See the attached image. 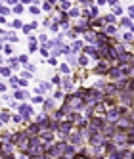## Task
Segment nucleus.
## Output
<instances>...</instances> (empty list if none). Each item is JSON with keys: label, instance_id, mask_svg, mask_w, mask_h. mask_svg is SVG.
<instances>
[{"label": "nucleus", "instance_id": "nucleus-1", "mask_svg": "<svg viewBox=\"0 0 134 159\" xmlns=\"http://www.w3.org/2000/svg\"><path fill=\"white\" fill-rule=\"evenodd\" d=\"M103 142H105V136H103L102 132H98V134H92V138H90V144H92V146H102Z\"/></svg>", "mask_w": 134, "mask_h": 159}, {"label": "nucleus", "instance_id": "nucleus-2", "mask_svg": "<svg viewBox=\"0 0 134 159\" xmlns=\"http://www.w3.org/2000/svg\"><path fill=\"white\" fill-rule=\"evenodd\" d=\"M71 128H73V123L69 121H61V125H59V131H61V134H63V138H65V134H69L71 132Z\"/></svg>", "mask_w": 134, "mask_h": 159}, {"label": "nucleus", "instance_id": "nucleus-3", "mask_svg": "<svg viewBox=\"0 0 134 159\" xmlns=\"http://www.w3.org/2000/svg\"><path fill=\"white\" fill-rule=\"evenodd\" d=\"M107 75H109V79H113V81H119L123 77V73H121V69H111V71H107Z\"/></svg>", "mask_w": 134, "mask_h": 159}, {"label": "nucleus", "instance_id": "nucleus-4", "mask_svg": "<svg viewBox=\"0 0 134 159\" xmlns=\"http://www.w3.org/2000/svg\"><path fill=\"white\" fill-rule=\"evenodd\" d=\"M94 71H96L98 75H103V73H107V65H105V63H98Z\"/></svg>", "mask_w": 134, "mask_h": 159}, {"label": "nucleus", "instance_id": "nucleus-5", "mask_svg": "<svg viewBox=\"0 0 134 159\" xmlns=\"http://www.w3.org/2000/svg\"><path fill=\"white\" fill-rule=\"evenodd\" d=\"M81 48H82V50H84V44H82L81 40H75V42H73V46H71V50H75V52H79V50H81Z\"/></svg>", "mask_w": 134, "mask_h": 159}, {"label": "nucleus", "instance_id": "nucleus-6", "mask_svg": "<svg viewBox=\"0 0 134 159\" xmlns=\"http://www.w3.org/2000/svg\"><path fill=\"white\" fill-rule=\"evenodd\" d=\"M69 140H71V144H81V134H71V136H69Z\"/></svg>", "mask_w": 134, "mask_h": 159}, {"label": "nucleus", "instance_id": "nucleus-7", "mask_svg": "<svg viewBox=\"0 0 134 159\" xmlns=\"http://www.w3.org/2000/svg\"><path fill=\"white\" fill-rule=\"evenodd\" d=\"M77 63H79V65H82V67H86V65H88V57H86V56H81Z\"/></svg>", "mask_w": 134, "mask_h": 159}, {"label": "nucleus", "instance_id": "nucleus-8", "mask_svg": "<svg viewBox=\"0 0 134 159\" xmlns=\"http://www.w3.org/2000/svg\"><path fill=\"white\" fill-rule=\"evenodd\" d=\"M44 109H46V111L54 109V102H52V100H46V102H44Z\"/></svg>", "mask_w": 134, "mask_h": 159}, {"label": "nucleus", "instance_id": "nucleus-9", "mask_svg": "<svg viewBox=\"0 0 134 159\" xmlns=\"http://www.w3.org/2000/svg\"><path fill=\"white\" fill-rule=\"evenodd\" d=\"M27 96H29V94L25 92V90H17V92H16V98H17V100H21V98H27Z\"/></svg>", "mask_w": 134, "mask_h": 159}, {"label": "nucleus", "instance_id": "nucleus-10", "mask_svg": "<svg viewBox=\"0 0 134 159\" xmlns=\"http://www.w3.org/2000/svg\"><path fill=\"white\" fill-rule=\"evenodd\" d=\"M0 119H2V123H8L10 121V113L8 111H2V113H0Z\"/></svg>", "mask_w": 134, "mask_h": 159}, {"label": "nucleus", "instance_id": "nucleus-11", "mask_svg": "<svg viewBox=\"0 0 134 159\" xmlns=\"http://www.w3.org/2000/svg\"><path fill=\"white\" fill-rule=\"evenodd\" d=\"M105 33H107L109 37H111V35H115V33H117V29H115V27H111V25H107V27H105Z\"/></svg>", "mask_w": 134, "mask_h": 159}, {"label": "nucleus", "instance_id": "nucleus-12", "mask_svg": "<svg viewBox=\"0 0 134 159\" xmlns=\"http://www.w3.org/2000/svg\"><path fill=\"white\" fill-rule=\"evenodd\" d=\"M61 84H63V88H65V90H71V81H69V79H63Z\"/></svg>", "mask_w": 134, "mask_h": 159}, {"label": "nucleus", "instance_id": "nucleus-13", "mask_svg": "<svg viewBox=\"0 0 134 159\" xmlns=\"http://www.w3.org/2000/svg\"><path fill=\"white\" fill-rule=\"evenodd\" d=\"M6 40H10V42H16V40H17V37L13 35V33H8V35H6Z\"/></svg>", "mask_w": 134, "mask_h": 159}, {"label": "nucleus", "instance_id": "nucleus-14", "mask_svg": "<svg viewBox=\"0 0 134 159\" xmlns=\"http://www.w3.org/2000/svg\"><path fill=\"white\" fill-rule=\"evenodd\" d=\"M52 138H54V136H52L50 132H44V134H42V140H46V142H50Z\"/></svg>", "mask_w": 134, "mask_h": 159}, {"label": "nucleus", "instance_id": "nucleus-15", "mask_svg": "<svg viewBox=\"0 0 134 159\" xmlns=\"http://www.w3.org/2000/svg\"><path fill=\"white\" fill-rule=\"evenodd\" d=\"M121 25H123V27H130V25H132V21H130V19H126V17H125V19H123V21H121Z\"/></svg>", "mask_w": 134, "mask_h": 159}, {"label": "nucleus", "instance_id": "nucleus-16", "mask_svg": "<svg viewBox=\"0 0 134 159\" xmlns=\"http://www.w3.org/2000/svg\"><path fill=\"white\" fill-rule=\"evenodd\" d=\"M123 38H125L126 42H130V40H132L134 37H132V33H125V35H123Z\"/></svg>", "mask_w": 134, "mask_h": 159}, {"label": "nucleus", "instance_id": "nucleus-17", "mask_svg": "<svg viewBox=\"0 0 134 159\" xmlns=\"http://www.w3.org/2000/svg\"><path fill=\"white\" fill-rule=\"evenodd\" d=\"M17 57H10V65H12V67H17Z\"/></svg>", "mask_w": 134, "mask_h": 159}, {"label": "nucleus", "instance_id": "nucleus-18", "mask_svg": "<svg viewBox=\"0 0 134 159\" xmlns=\"http://www.w3.org/2000/svg\"><path fill=\"white\" fill-rule=\"evenodd\" d=\"M17 60H19V61H21V63H25V65L29 63V57H27V56H19V57H17Z\"/></svg>", "mask_w": 134, "mask_h": 159}, {"label": "nucleus", "instance_id": "nucleus-19", "mask_svg": "<svg viewBox=\"0 0 134 159\" xmlns=\"http://www.w3.org/2000/svg\"><path fill=\"white\" fill-rule=\"evenodd\" d=\"M79 13H81V12L75 8V10H71V12H69V16H71V17H79Z\"/></svg>", "mask_w": 134, "mask_h": 159}, {"label": "nucleus", "instance_id": "nucleus-20", "mask_svg": "<svg viewBox=\"0 0 134 159\" xmlns=\"http://www.w3.org/2000/svg\"><path fill=\"white\" fill-rule=\"evenodd\" d=\"M59 69H61V73H69V71H71V69H69V65H67V63H63L61 67H59Z\"/></svg>", "mask_w": 134, "mask_h": 159}, {"label": "nucleus", "instance_id": "nucleus-21", "mask_svg": "<svg viewBox=\"0 0 134 159\" xmlns=\"http://www.w3.org/2000/svg\"><path fill=\"white\" fill-rule=\"evenodd\" d=\"M103 21H105V23H111V21H115V16H105V17H103Z\"/></svg>", "mask_w": 134, "mask_h": 159}, {"label": "nucleus", "instance_id": "nucleus-22", "mask_svg": "<svg viewBox=\"0 0 134 159\" xmlns=\"http://www.w3.org/2000/svg\"><path fill=\"white\" fill-rule=\"evenodd\" d=\"M31 13H37V16H38V13H40V8H38V6H31Z\"/></svg>", "mask_w": 134, "mask_h": 159}, {"label": "nucleus", "instance_id": "nucleus-23", "mask_svg": "<svg viewBox=\"0 0 134 159\" xmlns=\"http://www.w3.org/2000/svg\"><path fill=\"white\" fill-rule=\"evenodd\" d=\"M48 63H50V65H58V60H56V57H50V60H48Z\"/></svg>", "mask_w": 134, "mask_h": 159}, {"label": "nucleus", "instance_id": "nucleus-24", "mask_svg": "<svg viewBox=\"0 0 134 159\" xmlns=\"http://www.w3.org/2000/svg\"><path fill=\"white\" fill-rule=\"evenodd\" d=\"M12 25H13V27H16V29H19V27H21V21H19V19H16V21H13V23H12Z\"/></svg>", "mask_w": 134, "mask_h": 159}, {"label": "nucleus", "instance_id": "nucleus-25", "mask_svg": "<svg viewBox=\"0 0 134 159\" xmlns=\"http://www.w3.org/2000/svg\"><path fill=\"white\" fill-rule=\"evenodd\" d=\"M0 13H6V16H8L10 10H8V8H4V6H0Z\"/></svg>", "mask_w": 134, "mask_h": 159}, {"label": "nucleus", "instance_id": "nucleus-26", "mask_svg": "<svg viewBox=\"0 0 134 159\" xmlns=\"http://www.w3.org/2000/svg\"><path fill=\"white\" fill-rule=\"evenodd\" d=\"M52 4L54 2H46V4H44V10H46V12H48V10H52Z\"/></svg>", "mask_w": 134, "mask_h": 159}, {"label": "nucleus", "instance_id": "nucleus-27", "mask_svg": "<svg viewBox=\"0 0 134 159\" xmlns=\"http://www.w3.org/2000/svg\"><path fill=\"white\" fill-rule=\"evenodd\" d=\"M13 12H16V13H21V12H23V6H16V8H13Z\"/></svg>", "mask_w": 134, "mask_h": 159}, {"label": "nucleus", "instance_id": "nucleus-28", "mask_svg": "<svg viewBox=\"0 0 134 159\" xmlns=\"http://www.w3.org/2000/svg\"><path fill=\"white\" fill-rule=\"evenodd\" d=\"M40 54H42V56H48V48H46V46L40 48Z\"/></svg>", "mask_w": 134, "mask_h": 159}, {"label": "nucleus", "instance_id": "nucleus-29", "mask_svg": "<svg viewBox=\"0 0 134 159\" xmlns=\"http://www.w3.org/2000/svg\"><path fill=\"white\" fill-rule=\"evenodd\" d=\"M69 6H71L69 2H61V8H63V10H69Z\"/></svg>", "mask_w": 134, "mask_h": 159}, {"label": "nucleus", "instance_id": "nucleus-30", "mask_svg": "<svg viewBox=\"0 0 134 159\" xmlns=\"http://www.w3.org/2000/svg\"><path fill=\"white\" fill-rule=\"evenodd\" d=\"M4 52H6V54H12V46H8V44H6V48H4Z\"/></svg>", "mask_w": 134, "mask_h": 159}, {"label": "nucleus", "instance_id": "nucleus-31", "mask_svg": "<svg viewBox=\"0 0 134 159\" xmlns=\"http://www.w3.org/2000/svg\"><path fill=\"white\" fill-rule=\"evenodd\" d=\"M29 50H31V52H34V50H37V42H33V44L29 46Z\"/></svg>", "mask_w": 134, "mask_h": 159}, {"label": "nucleus", "instance_id": "nucleus-32", "mask_svg": "<svg viewBox=\"0 0 134 159\" xmlns=\"http://www.w3.org/2000/svg\"><path fill=\"white\" fill-rule=\"evenodd\" d=\"M61 96H63V94H61V90H58V92L54 94V98H58V100H59V98H61Z\"/></svg>", "mask_w": 134, "mask_h": 159}, {"label": "nucleus", "instance_id": "nucleus-33", "mask_svg": "<svg viewBox=\"0 0 134 159\" xmlns=\"http://www.w3.org/2000/svg\"><path fill=\"white\" fill-rule=\"evenodd\" d=\"M121 12H123V10L119 8V6H115V16H121Z\"/></svg>", "mask_w": 134, "mask_h": 159}, {"label": "nucleus", "instance_id": "nucleus-34", "mask_svg": "<svg viewBox=\"0 0 134 159\" xmlns=\"http://www.w3.org/2000/svg\"><path fill=\"white\" fill-rule=\"evenodd\" d=\"M2 75L4 77H10V69H2Z\"/></svg>", "mask_w": 134, "mask_h": 159}, {"label": "nucleus", "instance_id": "nucleus-35", "mask_svg": "<svg viewBox=\"0 0 134 159\" xmlns=\"http://www.w3.org/2000/svg\"><path fill=\"white\" fill-rule=\"evenodd\" d=\"M4 90H6V84H4V83H0V92H4Z\"/></svg>", "mask_w": 134, "mask_h": 159}, {"label": "nucleus", "instance_id": "nucleus-36", "mask_svg": "<svg viewBox=\"0 0 134 159\" xmlns=\"http://www.w3.org/2000/svg\"><path fill=\"white\" fill-rule=\"evenodd\" d=\"M0 23H6V17L4 16H0Z\"/></svg>", "mask_w": 134, "mask_h": 159}, {"label": "nucleus", "instance_id": "nucleus-37", "mask_svg": "<svg viewBox=\"0 0 134 159\" xmlns=\"http://www.w3.org/2000/svg\"><path fill=\"white\" fill-rule=\"evenodd\" d=\"M59 159H67V157H59Z\"/></svg>", "mask_w": 134, "mask_h": 159}, {"label": "nucleus", "instance_id": "nucleus-38", "mask_svg": "<svg viewBox=\"0 0 134 159\" xmlns=\"http://www.w3.org/2000/svg\"><path fill=\"white\" fill-rule=\"evenodd\" d=\"M0 73H2V69H0Z\"/></svg>", "mask_w": 134, "mask_h": 159}, {"label": "nucleus", "instance_id": "nucleus-39", "mask_svg": "<svg viewBox=\"0 0 134 159\" xmlns=\"http://www.w3.org/2000/svg\"><path fill=\"white\" fill-rule=\"evenodd\" d=\"M0 33H2V29H0Z\"/></svg>", "mask_w": 134, "mask_h": 159}, {"label": "nucleus", "instance_id": "nucleus-40", "mask_svg": "<svg viewBox=\"0 0 134 159\" xmlns=\"http://www.w3.org/2000/svg\"><path fill=\"white\" fill-rule=\"evenodd\" d=\"M0 61H2V60H0Z\"/></svg>", "mask_w": 134, "mask_h": 159}]
</instances>
